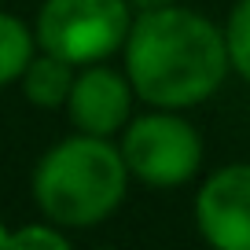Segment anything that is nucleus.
<instances>
[{
  "instance_id": "obj_1",
  "label": "nucleus",
  "mask_w": 250,
  "mask_h": 250,
  "mask_svg": "<svg viewBox=\"0 0 250 250\" xmlns=\"http://www.w3.org/2000/svg\"><path fill=\"white\" fill-rule=\"evenodd\" d=\"M122 52L136 100L162 110H191L206 103L232 70L225 30L180 4L133 15Z\"/></svg>"
},
{
  "instance_id": "obj_2",
  "label": "nucleus",
  "mask_w": 250,
  "mask_h": 250,
  "mask_svg": "<svg viewBox=\"0 0 250 250\" xmlns=\"http://www.w3.org/2000/svg\"><path fill=\"white\" fill-rule=\"evenodd\" d=\"M129 166L110 136L74 133L48 147L33 166V203L48 221L70 228H96L107 221L129 191Z\"/></svg>"
},
{
  "instance_id": "obj_3",
  "label": "nucleus",
  "mask_w": 250,
  "mask_h": 250,
  "mask_svg": "<svg viewBox=\"0 0 250 250\" xmlns=\"http://www.w3.org/2000/svg\"><path fill=\"white\" fill-rule=\"evenodd\" d=\"M129 0H44L37 11V48L74 66L103 62L129 37Z\"/></svg>"
},
{
  "instance_id": "obj_4",
  "label": "nucleus",
  "mask_w": 250,
  "mask_h": 250,
  "mask_svg": "<svg viewBox=\"0 0 250 250\" xmlns=\"http://www.w3.org/2000/svg\"><path fill=\"white\" fill-rule=\"evenodd\" d=\"M118 136L129 173L147 188H180L203 166V136L180 110L151 107V114L129 118Z\"/></svg>"
},
{
  "instance_id": "obj_5",
  "label": "nucleus",
  "mask_w": 250,
  "mask_h": 250,
  "mask_svg": "<svg viewBox=\"0 0 250 250\" xmlns=\"http://www.w3.org/2000/svg\"><path fill=\"white\" fill-rule=\"evenodd\" d=\"M195 225L217 250H250V162H228L203 180Z\"/></svg>"
},
{
  "instance_id": "obj_6",
  "label": "nucleus",
  "mask_w": 250,
  "mask_h": 250,
  "mask_svg": "<svg viewBox=\"0 0 250 250\" xmlns=\"http://www.w3.org/2000/svg\"><path fill=\"white\" fill-rule=\"evenodd\" d=\"M133 85L129 74H118L110 66L88 62L81 66L74 78L70 100H66V114H70L78 133H92V136H118L133 118Z\"/></svg>"
},
{
  "instance_id": "obj_7",
  "label": "nucleus",
  "mask_w": 250,
  "mask_h": 250,
  "mask_svg": "<svg viewBox=\"0 0 250 250\" xmlns=\"http://www.w3.org/2000/svg\"><path fill=\"white\" fill-rule=\"evenodd\" d=\"M74 78H78V66H74V62L59 59V55H52V52H41V55L30 59V66H26V74H22V92H26V100H30L33 107L59 110L70 100Z\"/></svg>"
},
{
  "instance_id": "obj_8",
  "label": "nucleus",
  "mask_w": 250,
  "mask_h": 250,
  "mask_svg": "<svg viewBox=\"0 0 250 250\" xmlns=\"http://www.w3.org/2000/svg\"><path fill=\"white\" fill-rule=\"evenodd\" d=\"M37 55V33L11 11H0V88L22 81L30 59Z\"/></svg>"
},
{
  "instance_id": "obj_9",
  "label": "nucleus",
  "mask_w": 250,
  "mask_h": 250,
  "mask_svg": "<svg viewBox=\"0 0 250 250\" xmlns=\"http://www.w3.org/2000/svg\"><path fill=\"white\" fill-rule=\"evenodd\" d=\"M225 44H228V62L250 85V0H235L225 22Z\"/></svg>"
},
{
  "instance_id": "obj_10",
  "label": "nucleus",
  "mask_w": 250,
  "mask_h": 250,
  "mask_svg": "<svg viewBox=\"0 0 250 250\" xmlns=\"http://www.w3.org/2000/svg\"><path fill=\"white\" fill-rule=\"evenodd\" d=\"M11 247H70V235H66V228L55 225V221H44V225H22L11 232Z\"/></svg>"
},
{
  "instance_id": "obj_11",
  "label": "nucleus",
  "mask_w": 250,
  "mask_h": 250,
  "mask_svg": "<svg viewBox=\"0 0 250 250\" xmlns=\"http://www.w3.org/2000/svg\"><path fill=\"white\" fill-rule=\"evenodd\" d=\"M136 11H147V8H166V4H177V0H129Z\"/></svg>"
},
{
  "instance_id": "obj_12",
  "label": "nucleus",
  "mask_w": 250,
  "mask_h": 250,
  "mask_svg": "<svg viewBox=\"0 0 250 250\" xmlns=\"http://www.w3.org/2000/svg\"><path fill=\"white\" fill-rule=\"evenodd\" d=\"M0 247H11V228H4V221H0Z\"/></svg>"
}]
</instances>
